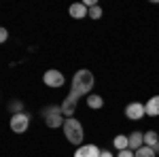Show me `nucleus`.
<instances>
[{"mask_svg": "<svg viewBox=\"0 0 159 157\" xmlns=\"http://www.w3.org/2000/svg\"><path fill=\"white\" fill-rule=\"evenodd\" d=\"M117 157H136V153L132 151V149H125V151H119Z\"/></svg>", "mask_w": 159, "mask_h": 157, "instance_id": "nucleus-17", "label": "nucleus"}, {"mask_svg": "<svg viewBox=\"0 0 159 157\" xmlns=\"http://www.w3.org/2000/svg\"><path fill=\"white\" fill-rule=\"evenodd\" d=\"M93 83H96L93 72H91V70H87V68H81L79 72L74 74V79H72V89H70L68 98H66V100L60 104V106H61V113H64L66 117H72V115H74L79 98H81V96H89V91H91Z\"/></svg>", "mask_w": 159, "mask_h": 157, "instance_id": "nucleus-1", "label": "nucleus"}, {"mask_svg": "<svg viewBox=\"0 0 159 157\" xmlns=\"http://www.w3.org/2000/svg\"><path fill=\"white\" fill-rule=\"evenodd\" d=\"M112 145H115V149H117V151H125V149H129V136H125V134L115 136Z\"/></svg>", "mask_w": 159, "mask_h": 157, "instance_id": "nucleus-11", "label": "nucleus"}, {"mask_svg": "<svg viewBox=\"0 0 159 157\" xmlns=\"http://www.w3.org/2000/svg\"><path fill=\"white\" fill-rule=\"evenodd\" d=\"M144 115H147V109H144L142 102H129V104L125 106V117H127V119L140 121Z\"/></svg>", "mask_w": 159, "mask_h": 157, "instance_id": "nucleus-5", "label": "nucleus"}, {"mask_svg": "<svg viewBox=\"0 0 159 157\" xmlns=\"http://www.w3.org/2000/svg\"><path fill=\"white\" fill-rule=\"evenodd\" d=\"M64 134H66L68 142H72V145H76V146H81L83 138H85V130H83L81 121L74 119V117H68V119H66V123H64Z\"/></svg>", "mask_w": 159, "mask_h": 157, "instance_id": "nucleus-2", "label": "nucleus"}, {"mask_svg": "<svg viewBox=\"0 0 159 157\" xmlns=\"http://www.w3.org/2000/svg\"><path fill=\"white\" fill-rule=\"evenodd\" d=\"M30 125V115L28 113H17L11 117V130L15 134H24Z\"/></svg>", "mask_w": 159, "mask_h": 157, "instance_id": "nucleus-4", "label": "nucleus"}, {"mask_svg": "<svg viewBox=\"0 0 159 157\" xmlns=\"http://www.w3.org/2000/svg\"><path fill=\"white\" fill-rule=\"evenodd\" d=\"M136 157H157V153H155V149L153 146H142V149H138V151H134Z\"/></svg>", "mask_w": 159, "mask_h": 157, "instance_id": "nucleus-14", "label": "nucleus"}, {"mask_svg": "<svg viewBox=\"0 0 159 157\" xmlns=\"http://www.w3.org/2000/svg\"><path fill=\"white\" fill-rule=\"evenodd\" d=\"M9 110H11L13 115L24 113V102H19V100H11V102H9Z\"/></svg>", "mask_w": 159, "mask_h": 157, "instance_id": "nucleus-15", "label": "nucleus"}, {"mask_svg": "<svg viewBox=\"0 0 159 157\" xmlns=\"http://www.w3.org/2000/svg\"><path fill=\"white\" fill-rule=\"evenodd\" d=\"M43 83L47 85V87H61V85L66 83V79H64V74L60 70L51 68V70H47V72L43 74Z\"/></svg>", "mask_w": 159, "mask_h": 157, "instance_id": "nucleus-6", "label": "nucleus"}, {"mask_svg": "<svg viewBox=\"0 0 159 157\" xmlns=\"http://www.w3.org/2000/svg\"><path fill=\"white\" fill-rule=\"evenodd\" d=\"M89 17H91V19H100V17H102V9H100L98 4L89 9Z\"/></svg>", "mask_w": 159, "mask_h": 157, "instance_id": "nucleus-16", "label": "nucleus"}, {"mask_svg": "<svg viewBox=\"0 0 159 157\" xmlns=\"http://www.w3.org/2000/svg\"><path fill=\"white\" fill-rule=\"evenodd\" d=\"M43 117H45L47 127H53V130L66 123V119H64V113H61V106H47V109L43 110Z\"/></svg>", "mask_w": 159, "mask_h": 157, "instance_id": "nucleus-3", "label": "nucleus"}, {"mask_svg": "<svg viewBox=\"0 0 159 157\" xmlns=\"http://www.w3.org/2000/svg\"><path fill=\"white\" fill-rule=\"evenodd\" d=\"M144 146V134L142 132H132L129 134V149L132 151H138Z\"/></svg>", "mask_w": 159, "mask_h": 157, "instance_id": "nucleus-9", "label": "nucleus"}, {"mask_svg": "<svg viewBox=\"0 0 159 157\" xmlns=\"http://www.w3.org/2000/svg\"><path fill=\"white\" fill-rule=\"evenodd\" d=\"M100 151L96 145H81L74 151V157H100Z\"/></svg>", "mask_w": 159, "mask_h": 157, "instance_id": "nucleus-7", "label": "nucleus"}, {"mask_svg": "<svg viewBox=\"0 0 159 157\" xmlns=\"http://www.w3.org/2000/svg\"><path fill=\"white\" fill-rule=\"evenodd\" d=\"M153 149H155V153H159V142H157L155 146H153Z\"/></svg>", "mask_w": 159, "mask_h": 157, "instance_id": "nucleus-20", "label": "nucleus"}, {"mask_svg": "<svg viewBox=\"0 0 159 157\" xmlns=\"http://www.w3.org/2000/svg\"><path fill=\"white\" fill-rule=\"evenodd\" d=\"M144 109H147V115H148V117H159V96H153V98H151L147 104H144Z\"/></svg>", "mask_w": 159, "mask_h": 157, "instance_id": "nucleus-10", "label": "nucleus"}, {"mask_svg": "<svg viewBox=\"0 0 159 157\" xmlns=\"http://www.w3.org/2000/svg\"><path fill=\"white\" fill-rule=\"evenodd\" d=\"M87 106H89V109H102V106H104V100H102V96H98V94H89V96H87Z\"/></svg>", "mask_w": 159, "mask_h": 157, "instance_id": "nucleus-12", "label": "nucleus"}, {"mask_svg": "<svg viewBox=\"0 0 159 157\" xmlns=\"http://www.w3.org/2000/svg\"><path fill=\"white\" fill-rule=\"evenodd\" d=\"M7 40H9V30L0 28V43H7Z\"/></svg>", "mask_w": 159, "mask_h": 157, "instance_id": "nucleus-18", "label": "nucleus"}, {"mask_svg": "<svg viewBox=\"0 0 159 157\" xmlns=\"http://www.w3.org/2000/svg\"><path fill=\"white\" fill-rule=\"evenodd\" d=\"M68 13H70V17H72V19H83V17H89V9H87L83 2H74V4H70Z\"/></svg>", "mask_w": 159, "mask_h": 157, "instance_id": "nucleus-8", "label": "nucleus"}, {"mask_svg": "<svg viewBox=\"0 0 159 157\" xmlns=\"http://www.w3.org/2000/svg\"><path fill=\"white\" fill-rule=\"evenodd\" d=\"M159 142V134L155 132V130H148L147 134H144V145L147 146H155Z\"/></svg>", "mask_w": 159, "mask_h": 157, "instance_id": "nucleus-13", "label": "nucleus"}, {"mask_svg": "<svg viewBox=\"0 0 159 157\" xmlns=\"http://www.w3.org/2000/svg\"><path fill=\"white\" fill-rule=\"evenodd\" d=\"M100 157H115V155H112L110 151H102V153H100Z\"/></svg>", "mask_w": 159, "mask_h": 157, "instance_id": "nucleus-19", "label": "nucleus"}]
</instances>
